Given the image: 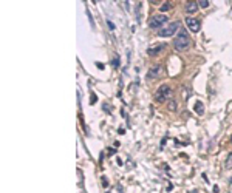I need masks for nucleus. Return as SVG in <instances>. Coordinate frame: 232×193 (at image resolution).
<instances>
[{
    "mask_svg": "<svg viewBox=\"0 0 232 193\" xmlns=\"http://www.w3.org/2000/svg\"><path fill=\"white\" fill-rule=\"evenodd\" d=\"M161 65H153V67H150L149 68V73H147V79L149 81H152V79H156L159 74H161Z\"/></svg>",
    "mask_w": 232,
    "mask_h": 193,
    "instance_id": "0eeeda50",
    "label": "nucleus"
},
{
    "mask_svg": "<svg viewBox=\"0 0 232 193\" xmlns=\"http://www.w3.org/2000/svg\"><path fill=\"white\" fill-rule=\"evenodd\" d=\"M186 25H187V28H189V31L191 33H198L200 31V20L198 19H195V17H187L186 19Z\"/></svg>",
    "mask_w": 232,
    "mask_h": 193,
    "instance_id": "39448f33",
    "label": "nucleus"
},
{
    "mask_svg": "<svg viewBox=\"0 0 232 193\" xmlns=\"http://www.w3.org/2000/svg\"><path fill=\"white\" fill-rule=\"evenodd\" d=\"M191 47V37H189V33L186 31L184 28H181L180 31L177 33V37L173 40V48L177 51H184Z\"/></svg>",
    "mask_w": 232,
    "mask_h": 193,
    "instance_id": "f257e3e1",
    "label": "nucleus"
},
{
    "mask_svg": "<svg viewBox=\"0 0 232 193\" xmlns=\"http://www.w3.org/2000/svg\"><path fill=\"white\" fill-rule=\"evenodd\" d=\"M113 67H115V68H118V67H119V57H118V56H116V57L115 59H113Z\"/></svg>",
    "mask_w": 232,
    "mask_h": 193,
    "instance_id": "2eb2a0df",
    "label": "nucleus"
},
{
    "mask_svg": "<svg viewBox=\"0 0 232 193\" xmlns=\"http://www.w3.org/2000/svg\"><path fill=\"white\" fill-rule=\"evenodd\" d=\"M209 5H211V3H209L207 0H201V2H198V6H201V8H207Z\"/></svg>",
    "mask_w": 232,
    "mask_h": 193,
    "instance_id": "f8f14e48",
    "label": "nucleus"
},
{
    "mask_svg": "<svg viewBox=\"0 0 232 193\" xmlns=\"http://www.w3.org/2000/svg\"><path fill=\"white\" fill-rule=\"evenodd\" d=\"M102 185H104V187H108V181L105 176H102Z\"/></svg>",
    "mask_w": 232,
    "mask_h": 193,
    "instance_id": "dca6fc26",
    "label": "nucleus"
},
{
    "mask_svg": "<svg viewBox=\"0 0 232 193\" xmlns=\"http://www.w3.org/2000/svg\"><path fill=\"white\" fill-rule=\"evenodd\" d=\"M96 65H98V68H99V70H104V65H102V63H101V62H98V63H96Z\"/></svg>",
    "mask_w": 232,
    "mask_h": 193,
    "instance_id": "a211bd4d",
    "label": "nucleus"
},
{
    "mask_svg": "<svg viewBox=\"0 0 232 193\" xmlns=\"http://www.w3.org/2000/svg\"><path fill=\"white\" fill-rule=\"evenodd\" d=\"M170 8H172V3H170V2H164L161 6H159V11H161V13H166V11H169Z\"/></svg>",
    "mask_w": 232,
    "mask_h": 193,
    "instance_id": "1a4fd4ad",
    "label": "nucleus"
},
{
    "mask_svg": "<svg viewBox=\"0 0 232 193\" xmlns=\"http://www.w3.org/2000/svg\"><path fill=\"white\" fill-rule=\"evenodd\" d=\"M193 108H195V111L198 113V114H203V113H204V108H203V104H201V102H197Z\"/></svg>",
    "mask_w": 232,
    "mask_h": 193,
    "instance_id": "9d476101",
    "label": "nucleus"
},
{
    "mask_svg": "<svg viewBox=\"0 0 232 193\" xmlns=\"http://www.w3.org/2000/svg\"><path fill=\"white\" fill-rule=\"evenodd\" d=\"M96 100H98V96H96V94H91V97H90V104H91V105L96 104Z\"/></svg>",
    "mask_w": 232,
    "mask_h": 193,
    "instance_id": "4468645a",
    "label": "nucleus"
},
{
    "mask_svg": "<svg viewBox=\"0 0 232 193\" xmlns=\"http://www.w3.org/2000/svg\"><path fill=\"white\" fill-rule=\"evenodd\" d=\"M107 25H108V28H110V31H113V29H115V25H113V22H110V20H107Z\"/></svg>",
    "mask_w": 232,
    "mask_h": 193,
    "instance_id": "f3484780",
    "label": "nucleus"
},
{
    "mask_svg": "<svg viewBox=\"0 0 232 193\" xmlns=\"http://www.w3.org/2000/svg\"><path fill=\"white\" fill-rule=\"evenodd\" d=\"M167 48V45L166 43H156L155 47H150L149 50H147V54L149 56H159L162 51H164Z\"/></svg>",
    "mask_w": 232,
    "mask_h": 193,
    "instance_id": "423d86ee",
    "label": "nucleus"
},
{
    "mask_svg": "<svg viewBox=\"0 0 232 193\" xmlns=\"http://www.w3.org/2000/svg\"><path fill=\"white\" fill-rule=\"evenodd\" d=\"M231 144H232V134H231Z\"/></svg>",
    "mask_w": 232,
    "mask_h": 193,
    "instance_id": "412c9836",
    "label": "nucleus"
},
{
    "mask_svg": "<svg viewBox=\"0 0 232 193\" xmlns=\"http://www.w3.org/2000/svg\"><path fill=\"white\" fill-rule=\"evenodd\" d=\"M170 96H172L170 87L167 84H162V85L158 87L156 93H155V100L159 102V104H162V102H167V99H170Z\"/></svg>",
    "mask_w": 232,
    "mask_h": 193,
    "instance_id": "f03ea898",
    "label": "nucleus"
},
{
    "mask_svg": "<svg viewBox=\"0 0 232 193\" xmlns=\"http://www.w3.org/2000/svg\"><path fill=\"white\" fill-rule=\"evenodd\" d=\"M189 193H197V190H191V192H189Z\"/></svg>",
    "mask_w": 232,
    "mask_h": 193,
    "instance_id": "aec40b11",
    "label": "nucleus"
},
{
    "mask_svg": "<svg viewBox=\"0 0 232 193\" xmlns=\"http://www.w3.org/2000/svg\"><path fill=\"white\" fill-rule=\"evenodd\" d=\"M166 23H167V16H164V14L153 16L149 20V26H150L152 29H162Z\"/></svg>",
    "mask_w": 232,
    "mask_h": 193,
    "instance_id": "20e7f679",
    "label": "nucleus"
},
{
    "mask_svg": "<svg viewBox=\"0 0 232 193\" xmlns=\"http://www.w3.org/2000/svg\"><path fill=\"white\" fill-rule=\"evenodd\" d=\"M226 168L232 170V153H229V154H227V158H226Z\"/></svg>",
    "mask_w": 232,
    "mask_h": 193,
    "instance_id": "9b49d317",
    "label": "nucleus"
},
{
    "mask_svg": "<svg viewBox=\"0 0 232 193\" xmlns=\"http://www.w3.org/2000/svg\"><path fill=\"white\" fill-rule=\"evenodd\" d=\"M214 192H215V193H218V192H220V188L217 187V185H214Z\"/></svg>",
    "mask_w": 232,
    "mask_h": 193,
    "instance_id": "6ab92c4d",
    "label": "nucleus"
},
{
    "mask_svg": "<svg viewBox=\"0 0 232 193\" xmlns=\"http://www.w3.org/2000/svg\"><path fill=\"white\" fill-rule=\"evenodd\" d=\"M186 13L191 16V14H195L197 11H198V2H187L186 3Z\"/></svg>",
    "mask_w": 232,
    "mask_h": 193,
    "instance_id": "6e6552de",
    "label": "nucleus"
},
{
    "mask_svg": "<svg viewBox=\"0 0 232 193\" xmlns=\"http://www.w3.org/2000/svg\"><path fill=\"white\" fill-rule=\"evenodd\" d=\"M181 29V25L180 22H170V23H167V26H164L162 29H159L158 31V36L159 37H172L177 31H180Z\"/></svg>",
    "mask_w": 232,
    "mask_h": 193,
    "instance_id": "7ed1b4c3",
    "label": "nucleus"
},
{
    "mask_svg": "<svg viewBox=\"0 0 232 193\" xmlns=\"http://www.w3.org/2000/svg\"><path fill=\"white\" fill-rule=\"evenodd\" d=\"M169 108L172 110V111H175V110H177V102H175L173 99H172V100L169 102Z\"/></svg>",
    "mask_w": 232,
    "mask_h": 193,
    "instance_id": "ddd939ff",
    "label": "nucleus"
}]
</instances>
